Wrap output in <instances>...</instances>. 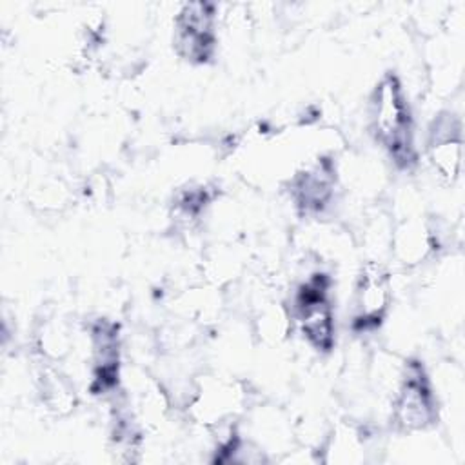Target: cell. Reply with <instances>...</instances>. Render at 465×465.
Returning <instances> with one entry per match:
<instances>
[{"label":"cell","instance_id":"cell-1","mask_svg":"<svg viewBox=\"0 0 465 465\" xmlns=\"http://www.w3.org/2000/svg\"><path fill=\"white\" fill-rule=\"evenodd\" d=\"M371 131L376 142L389 153L400 167H411L416 162L414 120L394 73H385L371 94Z\"/></svg>","mask_w":465,"mask_h":465},{"label":"cell","instance_id":"cell-2","mask_svg":"<svg viewBox=\"0 0 465 465\" xmlns=\"http://www.w3.org/2000/svg\"><path fill=\"white\" fill-rule=\"evenodd\" d=\"M331 278L325 272L307 276L294 291L291 318L303 340L318 352H331L336 340Z\"/></svg>","mask_w":465,"mask_h":465},{"label":"cell","instance_id":"cell-3","mask_svg":"<svg viewBox=\"0 0 465 465\" xmlns=\"http://www.w3.org/2000/svg\"><path fill=\"white\" fill-rule=\"evenodd\" d=\"M438 420V403L430 378L421 361L403 365L392 401V421L398 429L414 432L432 427Z\"/></svg>","mask_w":465,"mask_h":465},{"label":"cell","instance_id":"cell-4","mask_svg":"<svg viewBox=\"0 0 465 465\" xmlns=\"http://www.w3.org/2000/svg\"><path fill=\"white\" fill-rule=\"evenodd\" d=\"M216 4L185 2L174 16L173 44L176 53L191 64H205L216 51Z\"/></svg>","mask_w":465,"mask_h":465},{"label":"cell","instance_id":"cell-5","mask_svg":"<svg viewBox=\"0 0 465 465\" xmlns=\"http://www.w3.org/2000/svg\"><path fill=\"white\" fill-rule=\"evenodd\" d=\"M392 300L391 276L381 263L369 262L356 282L352 296V331L371 332L385 320Z\"/></svg>","mask_w":465,"mask_h":465},{"label":"cell","instance_id":"cell-6","mask_svg":"<svg viewBox=\"0 0 465 465\" xmlns=\"http://www.w3.org/2000/svg\"><path fill=\"white\" fill-rule=\"evenodd\" d=\"M427 156L438 176L454 183L461 174L463 163V134L461 122L452 113H440L430 129L427 140Z\"/></svg>","mask_w":465,"mask_h":465},{"label":"cell","instance_id":"cell-7","mask_svg":"<svg viewBox=\"0 0 465 465\" xmlns=\"http://www.w3.org/2000/svg\"><path fill=\"white\" fill-rule=\"evenodd\" d=\"M336 191V167L331 158H316L298 171L291 182V194L303 214L323 213Z\"/></svg>","mask_w":465,"mask_h":465},{"label":"cell","instance_id":"cell-8","mask_svg":"<svg viewBox=\"0 0 465 465\" xmlns=\"http://www.w3.org/2000/svg\"><path fill=\"white\" fill-rule=\"evenodd\" d=\"M91 391L105 394L116 389L120 378V336L118 325L98 320L91 327Z\"/></svg>","mask_w":465,"mask_h":465},{"label":"cell","instance_id":"cell-9","mask_svg":"<svg viewBox=\"0 0 465 465\" xmlns=\"http://www.w3.org/2000/svg\"><path fill=\"white\" fill-rule=\"evenodd\" d=\"M236 401L238 392L232 391L231 383L209 381L207 385H202V389L196 392L191 407L194 409V414L198 416V420H202V423H218L232 412Z\"/></svg>","mask_w":465,"mask_h":465},{"label":"cell","instance_id":"cell-10","mask_svg":"<svg viewBox=\"0 0 465 465\" xmlns=\"http://www.w3.org/2000/svg\"><path fill=\"white\" fill-rule=\"evenodd\" d=\"M392 247L401 263L416 265L432 249L430 232L420 222H405L401 227L396 229V234L392 236Z\"/></svg>","mask_w":465,"mask_h":465},{"label":"cell","instance_id":"cell-11","mask_svg":"<svg viewBox=\"0 0 465 465\" xmlns=\"http://www.w3.org/2000/svg\"><path fill=\"white\" fill-rule=\"evenodd\" d=\"M42 398L49 409L65 412L74 405V391L56 371H45L42 376Z\"/></svg>","mask_w":465,"mask_h":465}]
</instances>
